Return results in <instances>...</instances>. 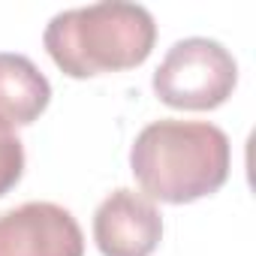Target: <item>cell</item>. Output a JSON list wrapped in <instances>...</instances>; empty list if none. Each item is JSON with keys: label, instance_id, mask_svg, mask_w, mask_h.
Returning a JSON list of instances; mask_svg holds the SVG:
<instances>
[{"label": "cell", "instance_id": "6da1fadb", "mask_svg": "<svg viewBox=\"0 0 256 256\" xmlns=\"http://www.w3.org/2000/svg\"><path fill=\"white\" fill-rule=\"evenodd\" d=\"M229 169V136L208 120H154L130 148V172L151 202L190 205L205 199L226 184Z\"/></svg>", "mask_w": 256, "mask_h": 256}, {"label": "cell", "instance_id": "7a4b0ae2", "mask_svg": "<svg viewBox=\"0 0 256 256\" xmlns=\"http://www.w3.org/2000/svg\"><path fill=\"white\" fill-rule=\"evenodd\" d=\"M157 42L154 16L126 0L58 12L42 34L54 66L70 78H94L142 66Z\"/></svg>", "mask_w": 256, "mask_h": 256}, {"label": "cell", "instance_id": "3957f363", "mask_svg": "<svg viewBox=\"0 0 256 256\" xmlns=\"http://www.w3.org/2000/svg\"><path fill=\"white\" fill-rule=\"evenodd\" d=\"M151 84L157 100L169 108L211 112L232 96L238 84V64L223 42L187 36L166 52Z\"/></svg>", "mask_w": 256, "mask_h": 256}, {"label": "cell", "instance_id": "277c9868", "mask_svg": "<svg viewBox=\"0 0 256 256\" xmlns=\"http://www.w3.org/2000/svg\"><path fill=\"white\" fill-rule=\"evenodd\" d=\"M0 256H84V235L64 205L24 202L0 214Z\"/></svg>", "mask_w": 256, "mask_h": 256}, {"label": "cell", "instance_id": "5b68a950", "mask_svg": "<svg viewBox=\"0 0 256 256\" xmlns=\"http://www.w3.org/2000/svg\"><path fill=\"white\" fill-rule=\"evenodd\" d=\"M94 241L102 256H151L163 241V214L145 193L118 187L94 211Z\"/></svg>", "mask_w": 256, "mask_h": 256}, {"label": "cell", "instance_id": "8992f818", "mask_svg": "<svg viewBox=\"0 0 256 256\" xmlns=\"http://www.w3.org/2000/svg\"><path fill=\"white\" fill-rule=\"evenodd\" d=\"M52 102V84L40 66L16 52H0V133L30 126Z\"/></svg>", "mask_w": 256, "mask_h": 256}, {"label": "cell", "instance_id": "52a82bcc", "mask_svg": "<svg viewBox=\"0 0 256 256\" xmlns=\"http://www.w3.org/2000/svg\"><path fill=\"white\" fill-rule=\"evenodd\" d=\"M24 175V145L16 133H0V196H6Z\"/></svg>", "mask_w": 256, "mask_h": 256}]
</instances>
